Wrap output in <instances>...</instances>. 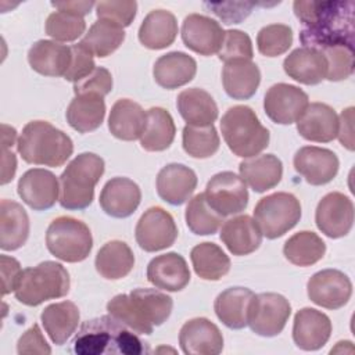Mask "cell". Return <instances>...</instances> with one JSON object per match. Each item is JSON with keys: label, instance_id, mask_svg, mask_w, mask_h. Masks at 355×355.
<instances>
[{"label": "cell", "instance_id": "6da1fadb", "mask_svg": "<svg viewBox=\"0 0 355 355\" xmlns=\"http://www.w3.org/2000/svg\"><path fill=\"white\" fill-rule=\"evenodd\" d=\"M294 12L302 22L300 42L304 47L323 50L331 46L354 47L352 1H294Z\"/></svg>", "mask_w": 355, "mask_h": 355}, {"label": "cell", "instance_id": "7a4b0ae2", "mask_svg": "<svg viewBox=\"0 0 355 355\" xmlns=\"http://www.w3.org/2000/svg\"><path fill=\"white\" fill-rule=\"evenodd\" d=\"M72 347L78 355H140L150 352L148 345L133 330L110 313L83 322Z\"/></svg>", "mask_w": 355, "mask_h": 355}, {"label": "cell", "instance_id": "3957f363", "mask_svg": "<svg viewBox=\"0 0 355 355\" xmlns=\"http://www.w3.org/2000/svg\"><path fill=\"white\" fill-rule=\"evenodd\" d=\"M172 298L154 288H136L129 294H118L107 304L110 315L139 334H151L172 312Z\"/></svg>", "mask_w": 355, "mask_h": 355}, {"label": "cell", "instance_id": "277c9868", "mask_svg": "<svg viewBox=\"0 0 355 355\" xmlns=\"http://www.w3.org/2000/svg\"><path fill=\"white\" fill-rule=\"evenodd\" d=\"M22 159L33 165L61 166L72 155L71 137L46 121H32L25 125L17 143Z\"/></svg>", "mask_w": 355, "mask_h": 355}, {"label": "cell", "instance_id": "5b68a950", "mask_svg": "<svg viewBox=\"0 0 355 355\" xmlns=\"http://www.w3.org/2000/svg\"><path fill=\"white\" fill-rule=\"evenodd\" d=\"M104 161L93 153L75 157L60 176V205L65 209L87 208L94 197V187L104 173Z\"/></svg>", "mask_w": 355, "mask_h": 355}, {"label": "cell", "instance_id": "8992f818", "mask_svg": "<svg viewBox=\"0 0 355 355\" xmlns=\"http://www.w3.org/2000/svg\"><path fill=\"white\" fill-rule=\"evenodd\" d=\"M220 130L227 147L237 157H255L269 144V130L247 105L229 108L220 119Z\"/></svg>", "mask_w": 355, "mask_h": 355}, {"label": "cell", "instance_id": "52a82bcc", "mask_svg": "<svg viewBox=\"0 0 355 355\" xmlns=\"http://www.w3.org/2000/svg\"><path fill=\"white\" fill-rule=\"evenodd\" d=\"M69 273L53 261H44L22 272L15 298L28 306H37L44 301L61 298L69 291Z\"/></svg>", "mask_w": 355, "mask_h": 355}, {"label": "cell", "instance_id": "ba28073f", "mask_svg": "<svg viewBox=\"0 0 355 355\" xmlns=\"http://www.w3.org/2000/svg\"><path fill=\"white\" fill-rule=\"evenodd\" d=\"M46 245L55 258L64 262H80L89 257L93 239L85 222L71 216H60L47 227Z\"/></svg>", "mask_w": 355, "mask_h": 355}, {"label": "cell", "instance_id": "9c48e42d", "mask_svg": "<svg viewBox=\"0 0 355 355\" xmlns=\"http://www.w3.org/2000/svg\"><path fill=\"white\" fill-rule=\"evenodd\" d=\"M254 220L262 236L277 239L293 229L301 218V204L290 193H273L258 201L254 209Z\"/></svg>", "mask_w": 355, "mask_h": 355}, {"label": "cell", "instance_id": "30bf717a", "mask_svg": "<svg viewBox=\"0 0 355 355\" xmlns=\"http://www.w3.org/2000/svg\"><path fill=\"white\" fill-rule=\"evenodd\" d=\"M290 313L291 305L282 294H254L248 306L247 324L258 336L275 337L283 331Z\"/></svg>", "mask_w": 355, "mask_h": 355}, {"label": "cell", "instance_id": "8fae6325", "mask_svg": "<svg viewBox=\"0 0 355 355\" xmlns=\"http://www.w3.org/2000/svg\"><path fill=\"white\" fill-rule=\"evenodd\" d=\"M205 200L220 216L240 214L247 208L248 191L244 180L233 172H219L205 187Z\"/></svg>", "mask_w": 355, "mask_h": 355}, {"label": "cell", "instance_id": "7c38bea8", "mask_svg": "<svg viewBox=\"0 0 355 355\" xmlns=\"http://www.w3.org/2000/svg\"><path fill=\"white\" fill-rule=\"evenodd\" d=\"M136 241L147 252L171 247L178 237L173 216L161 207L148 208L136 225Z\"/></svg>", "mask_w": 355, "mask_h": 355}, {"label": "cell", "instance_id": "4fadbf2b", "mask_svg": "<svg viewBox=\"0 0 355 355\" xmlns=\"http://www.w3.org/2000/svg\"><path fill=\"white\" fill-rule=\"evenodd\" d=\"M306 290L313 304L326 309H338L349 301L352 283L341 270L324 269L308 280Z\"/></svg>", "mask_w": 355, "mask_h": 355}, {"label": "cell", "instance_id": "5bb4252c", "mask_svg": "<svg viewBox=\"0 0 355 355\" xmlns=\"http://www.w3.org/2000/svg\"><path fill=\"white\" fill-rule=\"evenodd\" d=\"M309 104L308 94L288 83H276L265 94L263 108L266 115L280 125L297 122Z\"/></svg>", "mask_w": 355, "mask_h": 355}, {"label": "cell", "instance_id": "9a60e30c", "mask_svg": "<svg viewBox=\"0 0 355 355\" xmlns=\"http://www.w3.org/2000/svg\"><path fill=\"white\" fill-rule=\"evenodd\" d=\"M315 222L327 237L340 239L347 236L354 223L352 201L338 191L326 194L316 207Z\"/></svg>", "mask_w": 355, "mask_h": 355}, {"label": "cell", "instance_id": "2e32d148", "mask_svg": "<svg viewBox=\"0 0 355 355\" xmlns=\"http://www.w3.org/2000/svg\"><path fill=\"white\" fill-rule=\"evenodd\" d=\"M18 196L35 211L51 208L60 198V183L54 173L33 168L26 171L18 180Z\"/></svg>", "mask_w": 355, "mask_h": 355}, {"label": "cell", "instance_id": "e0dca14e", "mask_svg": "<svg viewBox=\"0 0 355 355\" xmlns=\"http://www.w3.org/2000/svg\"><path fill=\"white\" fill-rule=\"evenodd\" d=\"M295 171L312 186L331 182L338 172V158L327 148L306 146L300 148L293 159Z\"/></svg>", "mask_w": 355, "mask_h": 355}, {"label": "cell", "instance_id": "ac0fdd59", "mask_svg": "<svg viewBox=\"0 0 355 355\" xmlns=\"http://www.w3.org/2000/svg\"><path fill=\"white\" fill-rule=\"evenodd\" d=\"M179 344L187 355H218L223 349V336L207 318H194L182 326Z\"/></svg>", "mask_w": 355, "mask_h": 355}, {"label": "cell", "instance_id": "d6986e66", "mask_svg": "<svg viewBox=\"0 0 355 355\" xmlns=\"http://www.w3.org/2000/svg\"><path fill=\"white\" fill-rule=\"evenodd\" d=\"M225 32L219 22L201 15L190 14L182 24V39L186 47L201 55H212L219 51Z\"/></svg>", "mask_w": 355, "mask_h": 355}, {"label": "cell", "instance_id": "ffe728a7", "mask_svg": "<svg viewBox=\"0 0 355 355\" xmlns=\"http://www.w3.org/2000/svg\"><path fill=\"white\" fill-rule=\"evenodd\" d=\"M331 322L327 315L313 308H302L294 316L293 340L304 351H316L330 338Z\"/></svg>", "mask_w": 355, "mask_h": 355}, {"label": "cell", "instance_id": "44dd1931", "mask_svg": "<svg viewBox=\"0 0 355 355\" xmlns=\"http://www.w3.org/2000/svg\"><path fill=\"white\" fill-rule=\"evenodd\" d=\"M140 187L128 178H112L100 193V207L112 218H128L139 207Z\"/></svg>", "mask_w": 355, "mask_h": 355}, {"label": "cell", "instance_id": "7402d4cb", "mask_svg": "<svg viewBox=\"0 0 355 355\" xmlns=\"http://www.w3.org/2000/svg\"><path fill=\"white\" fill-rule=\"evenodd\" d=\"M197 187V176L183 164H168L157 176V193L171 205L184 204Z\"/></svg>", "mask_w": 355, "mask_h": 355}, {"label": "cell", "instance_id": "603a6c76", "mask_svg": "<svg viewBox=\"0 0 355 355\" xmlns=\"http://www.w3.org/2000/svg\"><path fill=\"white\" fill-rule=\"evenodd\" d=\"M147 279L157 288L180 291L190 282L186 259L178 252H168L153 258L147 266Z\"/></svg>", "mask_w": 355, "mask_h": 355}, {"label": "cell", "instance_id": "cb8c5ba5", "mask_svg": "<svg viewBox=\"0 0 355 355\" xmlns=\"http://www.w3.org/2000/svg\"><path fill=\"white\" fill-rule=\"evenodd\" d=\"M297 130L309 141L329 143L337 137L338 116L330 105L312 103L297 119Z\"/></svg>", "mask_w": 355, "mask_h": 355}, {"label": "cell", "instance_id": "d4e9b609", "mask_svg": "<svg viewBox=\"0 0 355 355\" xmlns=\"http://www.w3.org/2000/svg\"><path fill=\"white\" fill-rule=\"evenodd\" d=\"M284 72L304 85H318L327 75V61L322 51L311 47H300L291 51L283 62Z\"/></svg>", "mask_w": 355, "mask_h": 355}, {"label": "cell", "instance_id": "484cf974", "mask_svg": "<svg viewBox=\"0 0 355 355\" xmlns=\"http://www.w3.org/2000/svg\"><path fill=\"white\" fill-rule=\"evenodd\" d=\"M220 240L227 250L237 257L254 252L262 241V232L248 215H239L222 225Z\"/></svg>", "mask_w": 355, "mask_h": 355}, {"label": "cell", "instance_id": "4316f807", "mask_svg": "<svg viewBox=\"0 0 355 355\" xmlns=\"http://www.w3.org/2000/svg\"><path fill=\"white\" fill-rule=\"evenodd\" d=\"M71 47L53 40H37L28 51L33 71L44 76H64L71 64Z\"/></svg>", "mask_w": 355, "mask_h": 355}, {"label": "cell", "instance_id": "83f0119b", "mask_svg": "<svg viewBox=\"0 0 355 355\" xmlns=\"http://www.w3.org/2000/svg\"><path fill=\"white\" fill-rule=\"evenodd\" d=\"M196 72V60L182 51H171L161 55L153 69L155 82L168 90L184 86L194 78Z\"/></svg>", "mask_w": 355, "mask_h": 355}, {"label": "cell", "instance_id": "f1b7e54d", "mask_svg": "<svg viewBox=\"0 0 355 355\" xmlns=\"http://www.w3.org/2000/svg\"><path fill=\"white\" fill-rule=\"evenodd\" d=\"M261 82V72L251 60H236L225 62L222 83L226 94L234 100L251 98Z\"/></svg>", "mask_w": 355, "mask_h": 355}, {"label": "cell", "instance_id": "f546056e", "mask_svg": "<svg viewBox=\"0 0 355 355\" xmlns=\"http://www.w3.org/2000/svg\"><path fill=\"white\" fill-rule=\"evenodd\" d=\"M29 236V218L21 204L12 200L0 202V247L14 251L22 247Z\"/></svg>", "mask_w": 355, "mask_h": 355}, {"label": "cell", "instance_id": "4dcf8cb0", "mask_svg": "<svg viewBox=\"0 0 355 355\" xmlns=\"http://www.w3.org/2000/svg\"><path fill=\"white\" fill-rule=\"evenodd\" d=\"M146 122L147 112L137 103L129 98H121L111 108L108 129L116 139L132 141L141 137Z\"/></svg>", "mask_w": 355, "mask_h": 355}, {"label": "cell", "instance_id": "1f68e13d", "mask_svg": "<svg viewBox=\"0 0 355 355\" xmlns=\"http://www.w3.org/2000/svg\"><path fill=\"white\" fill-rule=\"evenodd\" d=\"M239 171L240 178L247 182L254 191L263 193L277 186L282 180L283 165L276 155L262 154L240 162Z\"/></svg>", "mask_w": 355, "mask_h": 355}, {"label": "cell", "instance_id": "d6a6232c", "mask_svg": "<svg viewBox=\"0 0 355 355\" xmlns=\"http://www.w3.org/2000/svg\"><path fill=\"white\" fill-rule=\"evenodd\" d=\"M178 35V22L166 10H153L143 19L139 28L140 43L151 50H161L171 46Z\"/></svg>", "mask_w": 355, "mask_h": 355}, {"label": "cell", "instance_id": "836d02e7", "mask_svg": "<svg viewBox=\"0 0 355 355\" xmlns=\"http://www.w3.org/2000/svg\"><path fill=\"white\" fill-rule=\"evenodd\" d=\"M178 111L187 125L208 126L218 118V107L212 96L198 87L186 89L176 100Z\"/></svg>", "mask_w": 355, "mask_h": 355}, {"label": "cell", "instance_id": "e575fe53", "mask_svg": "<svg viewBox=\"0 0 355 355\" xmlns=\"http://www.w3.org/2000/svg\"><path fill=\"white\" fill-rule=\"evenodd\" d=\"M252 297L254 293L245 287H230L222 291L214 304L218 319L229 329L240 330L245 327Z\"/></svg>", "mask_w": 355, "mask_h": 355}, {"label": "cell", "instance_id": "d590c367", "mask_svg": "<svg viewBox=\"0 0 355 355\" xmlns=\"http://www.w3.org/2000/svg\"><path fill=\"white\" fill-rule=\"evenodd\" d=\"M79 309L71 301H61L46 306L40 320L50 340L55 345H62L78 329Z\"/></svg>", "mask_w": 355, "mask_h": 355}, {"label": "cell", "instance_id": "8d00e7d4", "mask_svg": "<svg viewBox=\"0 0 355 355\" xmlns=\"http://www.w3.org/2000/svg\"><path fill=\"white\" fill-rule=\"evenodd\" d=\"M67 121L69 126L79 133L96 130L104 121V97L96 94H78L67 108Z\"/></svg>", "mask_w": 355, "mask_h": 355}, {"label": "cell", "instance_id": "74e56055", "mask_svg": "<svg viewBox=\"0 0 355 355\" xmlns=\"http://www.w3.org/2000/svg\"><path fill=\"white\" fill-rule=\"evenodd\" d=\"M94 265L104 279L118 280L130 273L135 266V255L125 241L112 240L98 250Z\"/></svg>", "mask_w": 355, "mask_h": 355}, {"label": "cell", "instance_id": "f35d334b", "mask_svg": "<svg viewBox=\"0 0 355 355\" xmlns=\"http://www.w3.org/2000/svg\"><path fill=\"white\" fill-rule=\"evenodd\" d=\"M175 133L176 128L171 114L161 107H153L147 111L140 144L146 151H164L172 144Z\"/></svg>", "mask_w": 355, "mask_h": 355}, {"label": "cell", "instance_id": "ab89813d", "mask_svg": "<svg viewBox=\"0 0 355 355\" xmlns=\"http://www.w3.org/2000/svg\"><path fill=\"white\" fill-rule=\"evenodd\" d=\"M194 272L204 280H219L230 270V259L215 243H200L190 252Z\"/></svg>", "mask_w": 355, "mask_h": 355}, {"label": "cell", "instance_id": "60d3db41", "mask_svg": "<svg viewBox=\"0 0 355 355\" xmlns=\"http://www.w3.org/2000/svg\"><path fill=\"white\" fill-rule=\"evenodd\" d=\"M326 252L324 241L313 232L302 230L291 236L283 247L284 257L297 266H311Z\"/></svg>", "mask_w": 355, "mask_h": 355}, {"label": "cell", "instance_id": "b9f144b4", "mask_svg": "<svg viewBox=\"0 0 355 355\" xmlns=\"http://www.w3.org/2000/svg\"><path fill=\"white\" fill-rule=\"evenodd\" d=\"M123 39V28L111 21L98 19L90 26L80 44L93 55L104 58L112 54L122 44Z\"/></svg>", "mask_w": 355, "mask_h": 355}, {"label": "cell", "instance_id": "7bdbcfd3", "mask_svg": "<svg viewBox=\"0 0 355 355\" xmlns=\"http://www.w3.org/2000/svg\"><path fill=\"white\" fill-rule=\"evenodd\" d=\"M184 216L189 229L198 236L216 233L223 222V216H220L209 207L204 193L194 196L189 201Z\"/></svg>", "mask_w": 355, "mask_h": 355}, {"label": "cell", "instance_id": "ee69618b", "mask_svg": "<svg viewBox=\"0 0 355 355\" xmlns=\"http://www.w3.org/2000/svg\"><path fill=\"white\" fill-rule=\"evenodd\" d=\"M183 148L194 158L212 157L219 148V136L214 125L193 126L186 125L183 128Z\"/></svg>", "mask_w": 355, "mask_h": 355}, {"label": "cell", "instance_id": "f6af8a7d", "mask_svg": "<svg viewBox=\"0 0 355 355\" xmlns=\"http://www.w3.org/2000/svg\"><path fill=\"white\" fill-rule=\"evenodd\" d=\"M86 22L83 17L68 12H51L46 21V33L58 42H73L85 33Z\"/></svg>", "mask_w": 355, "mask_h": 355}, {"label": "cell", "instance_id": "bcb514c9", "mask_svg": "<svg viewBox=\"0 0 355 355\" xmlns=\"http://www.w3.org/2000/svg\"><path fill=\"white\" fill-rule=\"evenodd\" d=\"M293 44V31L288 25L272 24L263 26L257 36V47L262 55L277 57Z\"/></svg>", "mask_w": 355, "mask_h": 355}, {"label": "cell", "instance_id": "7dc6e473", "mask_svg": "<svg viewBox=\"0 0 355 355\" xmlns=\"http://www.w3.org/2000/svg\"><path fill=\"white\" fill-rule=\"evenodd\" d=\"M322 54L327 61L326 79L338 82L347 79L354 72V47L352 46H331L323 50Z\"/></svg>", "mask_w": 355, "mask_h": 355}, {"label": "cell", "instance_id": "c3c4849f", "mask_svg": "<svg viewBox=\"0 0 355 355\" xmlns=\"http://www.w3.org/2000/svg\"><path fill=\"white\" fill-rule=\"evenodd\" d=\"M254 55L252 43L245 32L230 29L225 32L218 57L223 62L236 60H251Z\"/></svg>", "mask_w": 355, "mask_h": 355}, {"label": "cell", "instance_id": "681fc988", "mask_svg": "<svg viewBox=\"0 0 355 355\" xmlns=\"http://www.w3.org/2000/svg\"><path fill=\"white\" fill-rule=\"evenodd\" d=\"M136 1H100L96 3L98 19L111 21L121 28L129 26L136 17Z\"/></svg>", "mask_w": 355, "mask_h": 355}, {"label": "cell", "instance_id": "f907efd6", "mask_svg": "<svg viewBox=\"0 0 355 355\" xmlns=\"http://www.w3.org/2000/svg\"><path fill=\"white\" fill-rule=\"evenodd\" d=\"M112 90V76L108 69L103 67H96L92 73H89L82 80L73 85L75 96L78 94H96L100 97L107 96Z\"/></svg>", "mask_w": 355, "mask_h": 355}, {"label": "cell", "instance_id": "816d5d0a", "mask_svg": "<svg viewBox=\"0 0 355 355\" xmlns=\"http://www.w3.org/2000/svg\"><path fill=\"white\" fill-rule=\"evenodd\" d=\"M71 64L67 73L64 75V79L76 83L86 78L89 73H92L96 68V64L93 60V54L80 43L71 46Z\"/></svg>", "mask_w": 355, "mask_h": 355}, {"label": "cell", "instance_id": "f5cc1de1", "mask_svg": "<svg viewBox=\"0 0 355 355\" xmlns=\"http://www.w3.org/2000/svg\"><path fill=\"white\" fill-rule=\"evenodd\" d=\"M207 8H209L218 18H220L225 24H240L245 19L254 3L248 1H229V3H204Z\"/></svg>", "mask_w": 355, "mask_h": 355}, {"label": "cell", "instance_id": "db71d44e", "mask_svg": "<svg viewBox=\"0 0 355 355\" xmlns=\"http://www.w3.org/2000/svg\"><path fill=\"white\" fill-rule=\"evenodd\" d=\"M17 351L21 355L25 354H50L51 348L44 340L37 324H33L29 330H26L18 340Z\"/></svg>", "mask_w": 355, "mask_h": 355}, {"label": "cell", "instance_id": "11a10c76", "mask_svg": "<svg viewBox=\"0 0 355 355\" xmlns=\"http://www.w3.org/2000/svg\"><path fill=\"white\" fill-rule=\"evenodd\" d=\"M0 261H1V280H3L1 293L3 295H6L17 290L24 270L21 269L19 262L12 257L1 255Z\"/></svg>", "mask_w": 355, "mask_h": 355}, {"label": "cell", "instance_id": "9f6ffc18", "mask_svg": "<svg viewBox=\"0 0 355 355\" xmlns=\"http://www.w3.org/2000/svg\"><path fill=\"white\" fill-rule=\"evenodd\" d=\"M337 137L345 148L349 151L354 150V107H348L341 112L338 118Z\"/></svg>", "mask_w": 355, "mask_h": 355}, {"label": "cell", "instance_id": "6f0895ef", "mask_svg": "<svg viewBox=\"0 0 355 355\" xmlns=\"http://www.w3.org/2000/svg\"><path fill=\"white\" fill-rule=\"evenodd\" d=\"M51 6L58 8L60 11H68V12L83 17L89 14L96 4L93 1H57V3H51Z\"/></svg>", "mask_w": 355, "mask_h": 355}, {"label": "cell", "instance_id": "680465c9", "mask_svg": "<svg viewBox=\"0 0 355 355\" xmlns=\"http://www.w3.org/2000/svg\"><path fill=\"white\" fill-rule=\"evenodd\" d=\"M10 146H3V168H1V184L12 180L17 169V158L12 151H8Z\"/></svg>", "mask_w": 355, "mask_h": 355}]
</instances>
